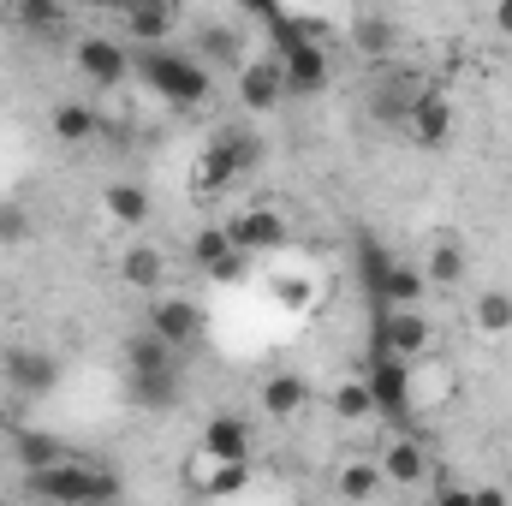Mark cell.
Instances as JSON below:
<instances>
[{
    "mask_svg": "<svg viewBox=\"0 0 512 506\" xmlns=\"http://www.w3.org/2000/svg\"><path fill=\"white\" fill-rule=\"evenodd\" d=\"M0 239L12 245V239H30V215L18 209V203H0Z\"/></svg>",
    "mask_w": 512,
    "mask_h": 506,
    "instance_id": "obj_36",
    "label": "cell"
},
{
    "mask_svg": "<svg viewBox=\"0 0 512 506\" xmlns=\"http://www.w3.org/2000/svg\"><path fill=\"white\" fill-rule=\"evenodd\" d=\"M72 66H78V78H90L96 90H120L131 78V48L120 36H78Z\"/></svg>",
    "mask_w": 512,
    "mask_h": 506,
    "instance_id": "obj_8",
    "label": "cell"
},
{
    "mask_svg": "<svg viewBox=\"0 0 512 506\" xmlns=\"http://www.w3.org/2000/svg\"><path fill=\"white\" fill-rule=\"evenodd\" d=\"M352 268H358V280H364V292H370V310H376V298H382V280L387 268H393V251H387L382 239H358V251H352Z\"/></svg>",
    "mask_w": 512,
    "mask_h": 506,
    "instance_id": "obj_25",
    "label": "cell"
},
{
    "mask_svg": "<svg viewBox=\"0 0 512 506\" xmlns=\"http://www.w3.org/2000/svg\"><path fill=\"white\" fill-rule=\"evenodd\" d=\"M364 381H370V399H376V417L405 429L411 411H417V364L393 358V352H370L364 358Z\"/></svg>",
    "mask_w": 512,
    "mask_h": 506,
    "instance_id": "obj_4",
    "label": "cell"
},
{
    "mask_svg": "<svg viewBox=\"0 0 512 506\" xmlns=\"http://www.w3.org/2000/svg\"><path fill=\"white\" fill-rule=\"evenodd\" d=\"M423 292H429V274H423V262H399V256H393V268H387V280H382V298H376V310L423 304Z\"/></svg>",
    "mask_w": 512,
    "mask_h": 506,
    "instance_id": "obj_22",
    "label": "cell"
},
{
    "mask_svg": "<svg viewBox=\"0 0 512 506\" xmlns=\"http://www.w3.org/2000/svg\"><path fill=\"white\" fill-rule=\"evenodd\" d=\"M256 167H262V137H256V126H233V131H221V137H209V149L191 167V185L203 197H221L227 185H239Z\"/></svg>",
    "mask_w": 512,
    "mask_h": 506,
    "instance_id": "obj_3",
    "label": "cell"
},
{
    "mask_svg": "<svg viewBox=\"0 0 512 506\" xmlns=\"http://www.w3.org/2000/svg\"><path fill=\"white\" fill-rule=\"evenodd\" d=\"M280 102H286L280 60H245V66H239V108H245V114H274Z\"/></svg>",
    "mask_w": 512,
    "mask_h": 506,
    "instance_id": "obj_13",
    "label": "cell"
},
{
    "mask_svg": "<svg viewBox=\"0 0 512 506\" xmlns=\"http://www.w3.org/2000/svg\"><path fill=\"white\" fill-rule=\"evenodd\" d=\"M304 405H310V381H304V376L280 370V376L262 381V417H268V423H292Z\"/></svg>",
    "mask_w": 512,
    "mask_h": 506,
    "instance_id": "obj_19",
    "label": "cell"
},
{
    "mask_svg": "<svg viewBox=\"0 0 512 506\" xmlns=\"http://www.w3.org/2000/svg\"><path fill=\"white\" fill-rule=\"evenodd\" d=\"M453 102H447V90L441 84H429L423 96H417V108H411V120H405V131H411V143L417 149H447L453 143Z\"/></svg>",
    "mask_w": 512,
    "mask_h": 506,
    "instance_id": "obj_12",
    "label": "cell"
},
{
    "mask_svg": "<svg viewBox=\"0 0 512 506\" xmlns=\"http://www.w3.org/2000/svg\"><path fill=\"white\" fill-rule=\"evenodd\" d=\"M102 114L90 108V102H54V114H48V131H54V143H66V149H78V143H90V137H102Z\"/></svg>",
    "mask_w": 512,
    "mask_h": 506,
    "instance_id": "obj_20",
    "label": "cell"
},
{
    "mask_svg": "<svg viewBox=\"0 0 512 506\" xmlns=\"http://www.w3.org/2000/svg\"><path fill=\"white\" fill-rule=\"evenodd\" d=\"M0 6H12V0H0Z\"/></svg>",
    "mask_w": 512,
    "mask_h": 506,
    "instance_id": "obj_39",
    "label": "cell"
},
{
    "mask_svg": "<svg viewBox=\"0 0 512 506\" xmlns=\"http://www.w3.org/2000/svg\"><path fill=\"white\" fill-rule=\"evenodd\" d=\"M340 495H352V501H370V495H382L387 489V477H382V465L376 459H352L346 471H340V483H334Z\"/></svg>",
    "mask_w": 512,
    "mask_h": 506,
    "instance_id": "obj_29",
    "label": "cell"
},
{
    "mask_svg": "<svg viewBox=\"0 0 512 506\" xmlns=\"http://www.w3.org/2000/svg\"><path fill=\"white\" fill-rule=\"evenodd\" d=\"M102 209H108V221H114V227L137 233V227H149V215H155V197H149L137 179H108V185H102Z\"/></svg>",
    "mask_w": 512,
    "mask_h": 506,
    "instance_id": "obj_17",
    "label": "cell"
},
{
    "mask_svg": "<svg viewBox=\"0 0 512 506\" xmlns=\"http://www.w3.org/2000/svg\"><path fill=\"white\" fill-rule=\"evenodd\" d=\"M239 6L251 12L256 24H274V18H286V6H280V0H239Z\"/></svg>",
    "mask_w": 512,
    "mask_h": 506,
    "instance_id": "obj_37",
    "label": "cell"
},
{
    "mask_svg": "<svg viewBox=\"0 0 512 506\" xmlns=\"http://www.w3.org/2000/svg\"><path fill=\"white\" fill-rule=\"evenodd\" d=\"M126 370H179V346H167L155 328H137L126 340Z\"/></svg>",
    "mask_w": 512,
    "mask_h": 506,
    "instance_id": "obj_23",
    "label": "cell"
},
{
    "mask_svg": "<svg viewBox=\"0 0 512 506\" xmlns=\"http://www.w3.org/2000/svg\"><path fill=\"white\" fill-rule=\"evenodd\" d=\"M245 274H251V251H239V245H233V251L209 268V280H215V286H239Z\"/></svg>",
    "mask_w": 512,
    "mask_h": 506,
    "instance_id": "obj_35",
    "label": "cell"
},
{
    "mask_svg": "<svg viewBox=\"0 0 512 506\" xmlns=\"http://www.w3.org/2000/svg\"><path fill=\"white\" fill-rule=\"evenodd\" d=\"M274 298H280V310H292V316H304V310L316 304V286H310L304 274H280V280H274Z\"/></svg>",
    "mask_w": 512,
    "mask_h": 506,
    "instance_id": "obj_33",
    "label": "cell"
},
{
    "mask_svg": "<svg viewBox=\"0 0 512 506\" xmlns=\"http://www.w3.org/2000/svg\"><path fill=\"white\" fill-rule=\"evenodd\" d=\"M197 447H203L209 459H251L256 435L239 411H215V417L203 423V441H197Z\"/></svg>",
    "mask_w": 512,
    "mask_h": 506,
    "instance_id": "obj_16",
    "label": "cell"
},
{
    "mask_svg": "<svg viewBox=\"0 0 512 506\" xmlns=\"http://www.w3.org/2000/svg\"><path fill=\"white\" fill-rule=\"evenodd\" d=\"M423 90H429V78H423L417 66H405V60H382V72L370 78V120H376V126L405 131V120H411V108H417Z\"/></svg>",
    "mask_w": 512,
    "mask_h": 506,
    "instance_id": "obj_6",
    "label": "cell"
},
{
    "mask_svg": "<svg viewBox=\"0 0 512 506\" xmlns=\"http://www.w3.org/2000/svg\"><path fill=\"white\" fill-rule=\"evenodd\" d=\"M12 459H18V471H42V465H60V459H72V447L60 441V435H48V429H12Z\"/></svg>",
    "mask_w": 512,
    "mask_h": 506,
    "instance_id": "obj_21",
    "label": "cell"
},
{
    "mask_svg": "<svg viewBox=\"0 0 512 506\" xmlns=\"http://www.w3.org/2000/svg\"><path fill=\"white\" fill-rule=\"evenodd\" d=\"M161 274H167V262H161V251L155 245H131L126 256H120V280H126L131 292H161Z\"/></svg>",
    "mask_w": 512,
    "mask_h": 506,
    "instance_id": "obj_24",
    "label": "cell"
},
{
    "mask_svg": "<svg viewBox=\"0 0 512 506\" xmlns=\"http://www.w3.org/2000/svg\"><path fill=\"white\" fill-rule=\"evenodd\" d=\"M423 274H429V286H459L465 280V251L453 239H441L435 251L423 256Z\"/></svg>",
    "mask_w": 512,
    "mask_h": 506,
    "instance_id": "obj_30",
    "label": "cell"
},
{
    "mask_svg": "<svg viewBox=\"0 0 512 506\" xmlns=\"http://www.w3.org/2000/svg\"><path fill=\"white\" fill-rule=\"evenodd\" d=\"M352 48L364 54V60H393L399 54V30H393V18H358L352 24Z\"/></svg>",
    "mask_w": 512,
    "mask_h": 506,
    "instance_id": "obj_26",
    "label": "cell"
},
{
    "mask_svg": "<svg viewBox=\"0 0 512 506\" xmlns=\"http://www.w3.org/2000/svg\"><path fill=\"white\" fill-rule=\"evenodd\" d=\"M280 60V78H286V96H322L334 84V60L322 48V36H298L292 48L274 54Z\"/></svg>",
    "mask_w": 512,
    "mask_h": 506,
    "instance_id": "obj_7",
    "label": "cell"
},
{
    "mask_svg": "<svg viewBox=\"0 0 512 506\" xmlns=\"http://www.w3.org/2000/svg\"><path fill=\"white\" fill-rule=\"evenodd\" d=\"M143 328H155L167 346H197L203 340V310L191 304V298H179V292H155V304H149V316H143Z\"/></svg>",
    "mask_w": 512,
    "mask_h": 506,
    "instance_id": "obj_10",
    "label": "cell"
},
{
    "mask_svg": "<svg viewBox=\"0 0 512 506\" xmlns=\"http://www.w3.org/2000/svg\"><path fill=\"white\" fill-rule=\"evenodd\" d=\"M126 399L137 411H173L185 399V376L179 370H126Z\"/></svg>",
    "mask_w": 512,
    "mask_h": 506,
    "instance_id": "obj_15",
    "label": "cell"
},
{
    "mask_svg": "<svg viewBox=\"0 0 512 506\" xmlns=\"http://www.w3.org/2000/svg\"><path fill=\"white\" fill-rule=\"evenodd\" d=\"M489 18H495V36H507V42H512V0H495V12H489Z\"/></svg>",
    "mask_w": 512,
    "mask_h": 506,
    "instance_id": "obj_38",
    "label": "cell"
},
{
    "mask_svg": "<svg viewBox=\"0 0 512 506\" xmlns=\"http://www.w3.org/2000/svg\"><path fill=\"white\" fill-rule=\"evenodd\" d=\"M120 24H126L131 42H167L173 24H179V6L173 0H126L120 6Z\"/></svg>",
    "mask_w": 512,
    "mask_h": 506,
    "instance_id": "obj_18",
    "label": "cell"
},
{
    "mask_svg": "<svg viewBox=\"0 0 512 506\" xmlns=\"http://www.w3.org/2000/svg\"><path fill=\"white\" fill-rule=\"evenodd\" d=\"M131 72H137L167 108H185V114L215 96V66H209L203 54L173 48V42H137V48H131Z\"/></svg>",
    "mask_w": 512,
    "mask_h": 506,
    "instance_id": "obj_1",
    "label": "cell"
},
{
    "mask_svg": "<svg viewBox=\"0 0 512 506\" xmlns=\"http://www.w3.org/2000/svg\"><path fill=\"white\" fill-rule=\"evenodd\" d=\"M471 322H477V334H512V292H483L477 304H471Z\"/></svg>",
    "mask_w": 512,
    "mask_h": 506,
    "instance_id": "obj_28",
    "label": "cell"
},
{
    "mask_svg": "<svg viewBox=\"0 0 512 506\" xmlns=\"http://www.w3.org/2000/svg\"><path fill=\"white\" fill-rule=\"evenodd\" d=\"M0 376H6V387H12L18 399H48V393L60 387V364H54L48 352H36V346H12V352L0 358Z\"/></svg>",
    "mask_w": 512,
    "mask_h": 506,
    "instance_id": "obj_9",
    "label": "cell"
},
{
    "mask_svg": "<svg viewBox=\"0 0 512 506\" xmlns=\"http://www.w3.org/2000/svg\"><path fill=\"white\" fill-rule=\"evenodd\" d=\"M334 417H346V423H364V417H376V399H370V381L352 376L334 387Z\"/></svg>",
    "mask_w": 512,
    "mask_h": 506,
    "instance_id": "obj_31",
    "label": "cell"
},
{
    "mask_svg": "<svg viewBox=\"0 0 512 506\" xmlns=\"http://www.w3.org/2000/svg\"><path fill=\"white\" fill-rule=\"evenodd\" d=\"M435 346V328L423 316V304H399V310H370V352H393L405 364H423Z\"/></svg>",
    "mask_w": 512,
    "mask_h": 506,
    "instance_id": "obj_5",
    "label": "cell"
},
{
    "mask_svg": "<svg viewBox=\"0 0 512 506\" xmlns=\"http://www.w3.org/2000/svg\"><path fill=\"white\" fill-rule=\"evenodd\" d=\"M203 54H209V66H245V48H239L233 30H209L203 36Z\"/></svg>",
    "mask_w": 512,
    "mask_h": 506,
    "instance_id": "obj_34",
    "label": "cell"
},
{
    "mask_svg": "<svg viewBox=\"0 0 512 506\" xmlns=\"http://www.w3.org/2000/svg\"><path fill=\"white\" fill-rule=\"evenodd\" d=\"M227 233H233V245H239V251H251V256H268V251H280V245L292 239L286 215H280V209H268V203L239 209V215L227 221Z\"/></svg>",
    "mask_w": 512,
    "mask_h": 506,
    "instance_id": "obj_11",
    "label": "cell"
},
{
    "mask_svg": "<svg viewBox=\"0 0 512 506\" xmlns=\"http://www.w3.org/2000/svg\"><path fill=\"white\" fill-rule=\"evenodd\" d=\"M12 18L24 36H54L66 24V0H12Z\"/></svg>",
    "mask_w": 512,
    "mask_h": 506,
    "instance_id": "obj_27",
    "label": "cell"
},
{
    "mask_svg": "<svg viewBox=\"0 0 512 506\" xmlns=\"http://www.w3.org/2000/svg\"><path fill=\"white\" fill-rule=\"evenodd\" d=\"M227 251H233V233H227V221H221V227H203V233L191 239V262H197L203 274H209V268H215Z\"/></svg>",
    "mask_w": 512,
    "mask_h": 506,
    "instance_id": "obj_32",
    "label": "cell"
},
{
    "mask_svg": "<svg viewBox=\"0 0 512 506\" xmlns=\"http://www.w3.org/2000/svg\"><path fill=\"white\" fill-rule=\"evenodd\" d=\"M376 465H382L387 489H417V483L429 477V453H423V441H417V435H405V429L382 447V459H376Z\"/></svg>",
    "mask_w": 512,
    "mask_h": 506,
    "instance_id": "obj_14",
    "label": "cell"
},
{
    "mask_svg": "<svg viewBox=\"0 0 512 506\" xmlns=\"http://www.w3.org/2000/svg\"><path fill=\"white\" fill-rule=\"evenodd\" d=\"M24 495H36V501H60V506H90V501H114V495H120V477L72 453V459H60V465L24 471Z\"/></svg>",
    "mask_w": 512,
    "mask_h": 506,
    "instance_id": "obj_2",
    "label": "cell"
}]
</instances>
